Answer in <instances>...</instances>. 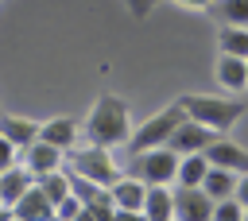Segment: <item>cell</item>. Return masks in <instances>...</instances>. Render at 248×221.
Returning <instances> with one entry per match:
<instances>
[{
    "label": "cell",
    "instance_id": "3",
    "mask_svg": "<svg viewBox=\"0 0 248 221\" xmlns=\"http://www.w3.org/2000/svg\"><path fill=\"white\" fill-rule=\"evenodd\" d=\"M178 101H182L186 116H194V120H202V124H209V128H217V132H229V128L244 116V101H236V97H202V93H182Z\"/></svg>",
    "mask_w": 248,
    "mask_h": 221
},
{
    "label": "cell",
    "instance_id": "26",
    "mask_svg": "<svg viewBox=\"0 0 248 221\" xmlns=\"http://www.w3.org/2000/svg\"><path fill=\"white\" fill-rule=\"evenodd\" d=\"M174 4H182V8H190V12H205V8H213L217 0H174Z\"/></svg>",
    "mask_w": 248,
    "mask_h": 221
},
{
    "label": "cell",
    "instance_id": "4",
    "mask_svg": "<svg viewBox=\"0 0 248 221\" xmlns=\"http://www.w3.org/2000/svg\"><path fill=\"white\" fill-rule=\"evenodd\" d=\"M66 159H70V171H78V174H85V178H93V182H101V186H112V182L120 178V167H116V159L108 155L105 143L70 147Z\"/></svg>",
    "mask_w": 248,
    "mask_h": 221
},
{
    "label": "cell",
    "instance_id": "8",
    "mask_svg": "<svg viewBox=\"0 0 248 221\" xmlns=\"http://www.w3.org/2000/svg\"><path fill=\"white\" fill-rule=\"evenodd\" d=\"M217 136H221L217 128H209V124H202V120L186 116V120L174 128V136H170V147H174L178 155H190V151H205V147H209Z\"/></svg>",
    "mask_w": 248,
    "mask_h": 221
},
{
    "label": "cell",
    "instance_id": "1",
    "mask_svg": "<svg viewBox=\"0 0 248 221\" xmlns=\"http://www.w3.org/2000/svg\"><path fill=\"white\" fill-rule=\"evenodd\" d=\"M85 136L89 143H105V147H120L128 143L132 136V116H128V105L112 93H101L85 116Z\"/></svg>",
    "mask_w": 248,
    "mask_h": 221
},
{
    "label": "cell",
    "instance_id": "21",
    "mask_svg": "<svg viewBox=\"0 0 248 221\" xmlns=\"http://www.w3.org/2000/svg\"><path fill=\"white\" fill-rule=\"evenodd\" d=\"M217 19L221 23H236V27H248V0H217L213 4Z\"/></svg>",
    "mask_w": 248,
    "mask_h": 221
},
{
    "label": "cell",
    "instance_id": "2",
    "mask_svg": "<svg viewBox=\"0 0 248 221\" xmlns=\"http://www.w3.org/2000/svg\"><path fill=\"white\" fill-rule=\"evenodd\" d=\"M186 120V109H182V101L174 97L167 109H159L155 116H147L132 136H128V155H140V151H147V147H163V143H170V136H174V128Z\"/></svg>",
    "mask_w": 248,
    "mask_h": 221
},
{
    "label": "cell",
    "instance_id": "7",
    "mask_svg": "<svg viewBox=\"0 0 248 221\" xmlns=\"http://www.w3.org/2000/svg\"><path fill=\"white\" fill-rule=\"evenodd\" d=\"M112 202H116V217H143V198H147V182L136 174H120L112 186Z\"/></svg>",
    "mask_w": 248,
    "mask_h": 221
},
{
    "label": "cell",
    "instance_id": "20",
    "mask_svg": "<svg viewBox=\"0 0 248 221\" xmlns=\"http://www.w3.org/2000/svg\"><path fill=\"white\" fill-rule=\"evenodd\" d=\"M35 182L46 190V198H50L54 205H58L66 194H74V186H70V171H62V167H58V171H46V174H39Z\"/></svg>",
    "mask_w": 248,
    "mask_h": 221
},
{
    "label": "cell",
    "instance_id": "18",
    "mask_svg": "<svg viewBox=\"0 0 248 221\" xmlns=\"http://www.w3.org/2000/svg\"><path fill=\"white\" fill-rule=\"evenodd\" d=\"M39 136H43V140H50L54 147L70 151V147H74V140H78V124H74L70 116H54V120H46V124L39 128Z\"/></svg>",
    "mask_w": 248,
    "mask_h": 221
},
{
    "label": "cell",
    "instance_id": "19",
    "mask_svg": "<svg viewBox=\"0 0 248 221\" xmlns=\"http://www.w3.org/2000/svg\"><path fill=\"white\" fill-rule=\"evenodd\" d=\"M217 50H221V54H236V58H248V27H236V23H221V31H217Z\"/></svg>",
    "mask_w": 248,
    "mask_h": 221
},
{
    "label": "cell",
    "instance_id": "23",
    "mask_svg": "<svg viewBox=\"0 0 248 221\" xmlns=\"http://www.w3.org/2000/svg\"><path fill=\"white\" fill-rule=\"evenodd\" d=\"M54 213H58V217H81V213H85V202H81L78 194H66V198L54 205Z\"/></svg>",
    "mask_w": 248,
    "mask_h": 221
},
{
    "label": "cell",
    "instance_id": "22",
    "mask_svg": "<svg viewBox=\"0 0 248 221\" xmlns=\"http://www.w3.org/2000/svg\"><path fill=\"white\" fill-rule=\"evenodd\" d=\"M248 209L240 205V198L232 194V198H221V202H213V221H240Z\"/></svg>",
    "mask_w": 248,
    "mask_h": 221
},
{
    "label": "cell",
    "instance_id": "14",
    "mask_svg": "<svg viewBox=\"0 0 248 221\" xmlns=\"http://www.w3.org/2000/svg\"><path fill=\"white\" fill-rule=\"evenodd\" d=\"M143 217H151V221H167V217H174V190H167V182H147Z\"/></svg>",
    "mask_w": 248,
    "mask_h": 221
},
{
    "label": "cell",
    "instance_id": "13",
    "mask_svg": "<svg viewBox=\"0 0 248 221\" xmlns=\"http://www.w3.org/2000/svg\"><path fill=\"white\" fill-rule=\"evenodd\" d=\"M12 209H16V217H27V221L58 217V213H54V202L46 198V190H43L39 182H35V186H31V190H27V194H23V198H19V202H16Z\"/></svg>",
    "mask_w": 248,
    "mask_h": 221
},
{
    "label": "cell",
    "instance_id": "6",
    "mask_svg": "<svg viewBox=\"0 0 248 221\" xmlns=\"http://www.w3.org/2000/svg\"><path fill=\"white\" fill-rule=\"evenodd\" d=\"M174 217L178 221H213V198L205 186H174Z\"/></svg>",
    "mask_w": 248,
    "mask_h": 221
},
{
    "label": "cell",
    "instance_id": "11",
    "mask_svg": "<svg viewBox=\"0 0 248 221\" xmlns=\"http://www.w3.org/2000/svg\"><path fill=\"white\" fill-rule=\"evenodd\" d=\"M205 155H209L213 167H229V171H236V174H248V147H240V143H232V140H225V136H217V140L205 147Z\"/></svg>",
    "mask_w": 248,
    "mask_h": 221
},
{
    "label": "cell",
    "instance_id": "24",
    "mask_svg": "<svg viewBox=\"0 0 248 221\" xmlns=\"http://www.w3.org/2000/svg\"><path fill=\"white\" fill-rule=\"evenodd\" d=\"M16 163H19V147L0 132V171H8V167H16Z\"/></svg>",
    "mask_w": 248,
    "mask_h": 221
},
{
    "label": "cell",
    "instance_id": "5",
    "mask_svg": "<svg viewBox=\"0 0 248 221\" xmlns=\"http://www.w3.org/2000/svg\"><path fill=\"white\" fill-rule=\"evenodd\" d=\"M178 163H182V155L170 143H163V147H147V151L132 155V174L143 182H167L170 186L178 178Z\"/></svg>",
    "mask_w": 248,
    "mask_h": 221
},
{
    "label": "cell",
    "instance_id": "27",
    "mask_svg": "<svg viewBox=\"0 0 248 221\" xmlns=\"http://www.w3.org/2000/svg\"><path fill=\"white\" fill-rule=\"evenodd\" d=\"M236 198H240V205L248 209V174H240V182H236Z\"/></svg>",
    "mask_w": 248,
    "mask_h": 221
},
{
    "label": "cell",
    "instance_id": "10",
    "mask_svg": "<svg viewBox=\"0 0 248 221\" xmlns=\"http://www.w3.org/2000/svg\"><path fill=\"white\" fill-rule=\"evenodd\" d=\"M213 78H217V85H221V89H229V93L248 89V58H236V54H217Z\"/></svg>",
    "mask_w": 248,
    "mask_h": 221
},
{
    "label": "cell",
    "instance_id": "12",
    "mask_svg": "<svg viewBox=\"0 0 248 221\" xmlns=\"http://www.w3.org/2000/svg\"><path fill=\"white\" fill-rule=\"evenodd\" d=\"M31 186H35V174H31L23 163H16V167L0 171V202H4V205H16Z\"/></svg>",
    "mask_w": 248,
    "mask_h": 221
},
{
    "label": "cell",
    "instance_id": "16",
    "mask_svg": "<svg viewBox=\"0 0 248 221\" xmlns=\"http://www.w3.org/2000/svg\"><path fill=\"white\" fill-rule=\"evenodd\" d=\"M209 155L205 151H190V155H182V163H178V178L174 182H182V186H202L205 182V174H209Z\"/></svg>",
    "mask_w": 248,
    "mask_h": 221
},
{
    "label": "cell",
    "instance_id": "25",
    "mask_svg": "<svg viewBox=\"0 0 248 221\" xmlns=\"http://www.w3.org/2000/svg\"><path fill=\"white\" fill-rule=\"evenodd\" d=\"M124 4H128V12H132L136 19H147L151 8H155V0H124Z\"/></svg>",
    "mask_w": 248,
    "mask_h": 221
},
{
    "label": "cell",
    "instance_id": "9",
    "mask_svg": "<svg viewBox=\"0 0 248 221\" xmlns=\"http://www.w3.org/2000/svg\"><path fill=\"white\" fill-rule=\"evenodd\" d=\"M19 163L39 178V174H46V171H58L62 167V147H54L50 140H35V143H27V147H19Z\"/></svg>",
    "mask_w": 248,
    "mask_h": 221
},
{
    "label": "cell",
    "instance_id": "17",
    "mask_svg": "<svg viewBox=\"0 0 248 221\" xmlns=\"http://www.w3.org/2000/svg\"><path fill=\"white\" fill-rule=\"evenodd\" d=\"M236 182H240V174L236 171H229V167H209V174H205V194L213 198V202H221V198H232L236 194Z\"/></svg>",
    "mask_w": 248,
    "mask_h": 221
},
{
    "label": "cell",
    "instance_id": "15",
    "mask_svg": "<svg viewBox=\"0 0 248 221\" xmlns=\"http://www.w3.org/2000/svg\"><path fill=\"white\" fill-rule=\"evenodd\" d=\"M39 128L43 124H31L27 116H12V112H0V132L16 143V147H27V143H35L39 140Z\"/></svg>",
    "mask_w": 248,
    "mask_h": 221
}]
</instances>
